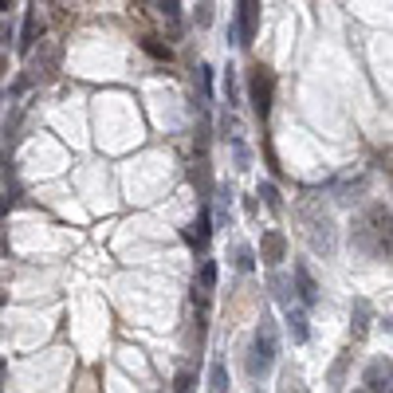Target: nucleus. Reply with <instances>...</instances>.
Returning <instances> with one entry per match:
<instances>
[{"label": "nucleus", "mask_w": 393, "mask_h": 393, "mask_svg": "<svg viewBox=\"0 0 393 393\" xmlns=\"http://www.w3.org/2000/svg\"><path fill=\"white\" fill-rule=\"evenodd\" d=\"M275 358H279V330H275L272 315H264L256 334H252V346H248V377H252V382H264V377L272 374Z\"/></svg>", "instance_id": "obj_1"}, {"label": "nucleus", "mask_w": 393, "mask_h": 393, "mask_svg": "<svg viewBox=\"0 0 393 393\" xmlns=\"http://www.w3.org/2000/svg\"><path fill=\"white\" fill-rule=\"evenodd\" d=\"M272 95H275V79L267 67H256L252 71V79H248V102H252V110H256L260 119H267L272 114Z\"/></svg>", "instance_id": "obj_2"}, {"label": "nucleus", "mask_w": 393, "mask_h": 393, "mask_svg": "<svg viewBox=\"0 0 393 393\" xmlns=\"http://www.w3.org/2000/svg\"><path fill=\"white\" fill-rule=\"evenodd\" d=\"M260 32V0H240V12H236V44L240 47H252Z\"/></svg>", "instance_id": "obj_3"}, {"label": "nucleus", "mask_w": 393, "mask_h": 393, "mask_svg": "<svg viewBox=\"0 0 393 393\" xmlns=\"http://www.w3.org/2000/svg\"><path fill=\"white\" fill-rule=\"evenodd\" d=\"M260 260H264L267 267H279L287 260V236L279 229H267L264 236H260Z\"/></svg>", "instance_id": "obj_4"}, {"label": "nucleus", "mask_w": 393, "mask_h": 393, "mask_svg": "<svg viewBox=\"0 0 393 393\" xmlns=\"http://www.w3.org/2000/svg\"><path fill=\"white\" fill-rule=\"evenodd\" d=\"M291 275H295V291H299V303H303V307H315V303H319V284H315L311 267H307V264H295Z\"/></svg>", "instance_id": "obj_5"}, {"label": "nucleus", "mask_w": 393, "mask_h": 393, "mask_svg": "<svg viewBox=\"0 0 393 393\" xmlns=\"http://www.w3.org/2000/svg\"><path fill=\"white\" fill-rule=\"evenodd\" d=\"M307 224H311V244H315V252L330 256V252H334V229H330V220L327 217H307Z\"/></svg>", "instance_id": "obj_6"}, {"label": "nucleus", "mask_w": 393, "mask_h": 393, "mask_svg": "<svg viewBox=\"0 0 393 393\" xmlns=\"http://www.w3.org/2000/svg\"><path fill=\"white\" fill-rule=\"evenodd\" d=\"M209 236H212V212H209V209H201V217H197V224L185 232V240H189V248L205 252V248H209Z\"/></svg>", "instance_id": "obj_7"}, {"label": "nucleus", "mask_w": 393, "mask_h": 393, "mask_svg": "<svg viewBox=\"0 0 393 393\" xmlns=\"http://www.w3.org/2000/svg\"><path fill=\"white\" fill-rule=\"evenodd\" d=\"M287 311V330H291V342H307L311 339V327H307V311L295 307V303H284Z\"/></svg>", "instance_id": "obj_8"}, {"label": "nucleus", "mask_w": 393, "mask_h": 393, "mask_svg": "<svg viewBox=\"0 0 393 393\" xmlns=\"http://www.w3.org/2000/svg\"><path fill=\"white\" fill-rule=\"evenodd\" d=\"M362 385H366V389H389V358L370 362V370L362 374Z\"/></svg>", "instance_id": "obj_9"}, {"label": "nucleus", "mask_w": 393, "mask_h": 393, "mask_svg": "<svg viewBox=\"0 0 393 393\" xmlns=\"http://www.w3.org/2000/svg\"><path fill=\"white\" fill-rule=\"evenodd\" d=\"M36 8H32V4H28V12H24V28H20V52H32V47H36Z\"/></svg>", "instance_id": "obj_10"}, {"label": "nucleus", "mask_w": 393, "mask_h": 393, "mask_svg": "<svg viewBox=\"0 0 393 393\" xmlns=\"http://www.w3.org/2000/svg\"><path fill=\"white\" fill-rule=\"evenodd\" d=\"M217 279H220V272H217V260H205V264H201V272H197V287H201V295L217 291Z\"/></svg>", "instance_id": "obj_11"}, {"label": "nucleus", "mask_w": 393, "mask_h": 393, "mask_svg": "<svg viewBox=\"0 0 393 393\" xmlns=\"http://www.w3.org/2000/svg\"><path fill=\"white\" fill-rule=\"evenodd\" d=\"M197 91H201V107L212 102V67L209 64H197Z\"/></svg>", "instance_id": "obj_12"}, {"label": "nucleus", "mask_w": 393, "mask_h": 393, "mask_svg": "<svg viewBox=\"0 0 393 393\" xmlns=\"http://www.w3.org/2000/svg\"><path fill=\"white\" fill-rule=\"evenodd\" d=\"M209 389H217V393L229 389V370H224L220 358H212V366H209Z\"/></svg>", "instance_id": "obj_13"}, {"label": "nucleus", "mask_w": 393, "mask_h": 393, "mask_svg": "<svg viewBox=\"0 0 393 393\" xmlns=\"http://www.w3.org/2000/svg\"><path fill=\"white\" fill-rule=\"evenodd\" d=\"M55 64H59V47H55V44H47L44 52L36 55V71H44V75H55Z\"/></svg>", "instance_id": "obj_14"}, {"label": "nucleus", "mask_w": 393, "mask_h": 393, "mask_svg": "<svg viewBox=\"0 0 393 393\" xmlns=\"http://www.w3.org/2000/svg\"><path fill=\"white\" fill-rule=\"evenodd\" d=\"M142 52H146V55H154V59H162V64H169V59H174L169 44H157L154 36H146V40H142Z\"/></svg>", "instance_id": "obj_15"}, {"label": "nucleus", "mask_w": 393, "mask_h": 393, "mask_svg": "<svg viewBox=\"0 0 393 393\" xmlns=\"http://www.w3.org/2000/svg\"><path fill=\"white\" fill-rule=\"evenodd\" d=\"M354 339H362V334H366V327H370V303L366 299H358L354 303Z\"/></svg>", "instance_id": "obj_16"}, {"label": "nucleus", "mask_w": 393, "mask_h": 393, "mask_svg": "<svg viewBox=\"0 0 393 393\" xmlns=\"http://www.w3.org/2000/svg\"><path fill=\"white\" fill-rule=\"evenodd\" d=\"M157 12H162L165 20H169V24H181V0H157Z\"/></svg>", "instance_id": "obj_17"}, {"label": "nucleus", "mask_w": 393, "mask_h": 393, "mask_svg": "<svg viewBox=\"0 0 393 393\" xmlns=\"http://www.w3.org/2000/svg\"><path fill=\"white\" fill-rule=\"evenodd\" d=\"M229 146H232V157H236V169H248V165H252V154H248V146L240 142V138H229Z\"/></svg>", "instance_id": "obj_18"}, {"label": "nucleus", "mask_w": 393, "mask_h": 393, "mask_svg": "<svg viewBox=\"0 0 393 393\" xmlns=\"http://www.w3.org/2000/svg\"><path fill=\"white\" fill-rule=\"evenodd\" d=\"M236 267L240 272H252V267H256V252L248 244H236Z\"/></svg>", "instance_id": "obj_19"}, {"label": "nucleus", "mask_w": 393, "mask_h": 393, "mask_svg": "<svg viewBox=\"0 0 393 393\" xmlns=\"http://www.w3.org/2000/svg\"><path fill=\"white\" fill-rule=\"evenodd\" d=\"M174 389H177V393H189V389H197V374H193V370H181V374L174 377Z\"/></svg>", "instance_id": "obj_20"}, {"label": "nucleus", "mask_w": 393, "mask_h": 393, "mask_svg": "<svg viewBox=\"0 0 393 393\" xmlns=\"http://www.w3.org/2000/svg\"><path fill=\"white\" fill-rule=\"evenodd\" d=\"M193 20H197V28H209L212 24V0H201L197 12H193Z\"/></svg>", "instance_id": "obj_21"}, {"label": "nucleus", "mask_w": 393, "mask_h": 393, "mask_svg": "<svg viewBox=\"0 0 393 393\" xmlns=\"http://www.w3.org/2000/svg\"><path fill=\"white\" fill-rule=\"evenodd\" d=\"M260 197H264V205H267V209H279V189H275L272 181H264V185H260Z\"/></svg>", "instance_id": "obj_22"}, {"label": "nucleus", "mask_w": 393, "mask_h": 393, "mask_svg": "<svg viewBox=\"0 0 393 393\" xmlns=\"http://www.w3.org/2000/svg\"><path fill=\"white\" fill-rule=\"evenodd\" d=\"M224 95H229V107H236V75H232V67L224 71Z\"/></svg>", "instance_id": "obj_23"}, {"label": "nucleus", "mask_w": 393, "mask_h": 393, "mask_svg": "<svg viewBox=\"0 0 393 393\" xmlns=\"http://www.w3.org/2000/svg\"><path fill=\"white\" fill-rule=\"evenodd\" d=\"M4 4H8V0H0V8H4Z\"/></svg>", "instance_id": "obj_24"}]
</instances>
